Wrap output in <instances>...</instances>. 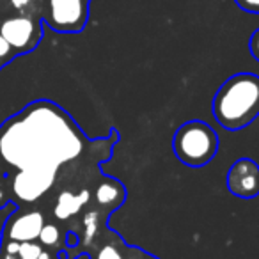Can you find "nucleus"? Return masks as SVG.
Returning <instances> with one entry per match:
<instances>
[{
	"instance_id": "nucleus-1",
	"label": "nucleus",
	"mask_w": 259,
	"mask_h": 259,
	"mask_svg": "<svg viewBox=\"0 0 259 259\" xmlns=\"http://www.w3.org/2000/svg\"><path fill=\"white\" fill-rule=\"evenodd\" d=\"M85 146L68 112L47 100L34 101L0 128V158L16 170L57 169L78 158Z\"/></svg>"
},
{
	"instance_id": "nucleus-2",
	"label": "nucleus",
	"mask_w": 259,
	"mask_h": 259,
	"mask_svg": "<svg viewBox=\"0 0 259 259\" xmlns=\"http://www.w3.org/2000/svg\"><path fill=\"white\" fill-rule=\"evenodd\" d=\"M213 117L222 128L240 132L259 117V76L234 73L217 89L211 103Z\"/></svg>"
},
{
	"instance_id": "nucleus-3",
	"label": "nucleus",
	"mask_w": 259,
	"mask_h": 259,
	"mask_svg": "<svg viewBox=\"0 0 259 259\" xmlns=\"http://www.w3.org/2000/svg\"><path fill=\"white\" fill-rule=\"evenodd\" d=\"M219 135L204 121H187L176 130L172 137V151L187 167H204L219 151Z\"/></svg>"
},
{
	"instance_id": "nucleus-4",
	"label": "nucleus",
	"mask_w": 259,
	"mask_h": 259,
	"mask_svg": "<svg viewBox=\"0 0 259 259\" xmlns=\"http://www.w3.org/2000/svg\"><path fill=\"white\" fill-rule=\"evenodd\" d=\"M89 18V0H47L43 22L61 34H78Z\"/></svg>"
},
{
	"instance_id": "nucleus-5",
	"label": "nucleus",
	"mask_w": 259,
	"mask_h": 259,
	"mask_svg": "<svg viewBox=\"0 0 259 259\" xmlns=\"http://www.w3.org/2000/svg\"><path fill=\"white\" fill-rule=\"evenodd\" d=\"M0 36L11 45L16 55L27 54V52H32L43 39V27L39 20L32 16H8L0 20Z\"/></svg>"
},
{
	"instance_id": "nucleus-6",
	"label": "nucleus",
	"mask_w": 259,
	"mask_h": 259,
	"mask_svg": "<svg viewBox=\"0 0 259 259\" xmlns=\"http://www.w3.org/2000/svg\"><path fill=\"white\" fill-rule=\"evenodd\" d=\"M227 190L240 199L259 195V165L252 158H238L227 172Z\"/></svg>"
},
{
	"instance_id": "nucleus-7",
	"label": "nucleus",
	"mask_w": 259,
	"mask_h": 259,
	"mask_svg": "<svg viewBox=\"0 0 259 259\" xmlns=\"http://www.w3.org/2000/svg\"><path fill=\"white\" fill-rule=\"evenodd\" d=\"M57 174L41 172V170H18L13 176L11 190L18 201L23 202H36L41 199L52 185L55 183Z\"/></svg>"
},
{
	"instance_id": "nucleus-8",
	"label": "nucleus",
	"mask_w": 259,
	"mask_h": 259,
	"mask_svg": "<svg viewBox=\"0 0 259 259\" xmlns=\"http://www.w3.org/2000/svg\"><path fill=\"white\" fill-rule=\"evenodd\" d=\"M45 226V217L39 211L13 213L4 227V240L2 241H36Z\"/></svg>"
},
{
	"instance_id": "nucleus-9",
	"label": "nucleus",
	"mask_w": 259,
	"mask_h": 259,
	"mask_svg": "<svg viewBox=\"0 0 259 259\" xmlns=\"http://www.w3.org/2000/svg\"><path fill=\"white\" fill-rule=\"evenodd\" d=\"M126 199V188L121 181L114 180V178H105L94 190V201L98 202V206L101 208L112 209L119 208Z\"/></svg>"
},
{
	"instance_id": "nucleus-10",
	"label": "nucleus",
	"mask_w": 259,
	"mask_h": 259,
	"mask_svg": "<svg viewBox=\"0 0 259 259\" xmlns=\"http://www.w3.org/2000/svg\"><path fill=\"white\" fill-rule=\"evenodd\" d=\"M89 201V192L82 190L80 194H71V192H62L57 199V204L54 208V215L59 220H68L69 217L76 215L82 209V206Z\"/></svg>"
},
{
	"instance_id": "nucleus-11",
	"label": "nucleus",
	"mask_w": 259,
	"mask_h": 259,
	"mask_svg": "<svg viewBox=\"0 0 259 259\" xmlns=\"http://www.w3.org/2000/svg\"><path fill=\"white\" fill-rule=\"evenodd\" d=\"M126 248L128 247L124 245V241L119 238L117 241H108V243L101 245L93 259H124Z\"/></svg>"
},
{
	"instance_id": "nucleus-12",
	"label": "nucleus",
	"mask_w": 259,
	"mask_h": 259,
	"mask_svg": "<svg viewBox=\"0 0 259 259\" xmlns=\"http://www.w3.org/2000/svg\"><path fill=\"white\" fill-rule=\"evenodd\" d=\"M39 243L45 245V247H55V245L61 241V229H59L55 224H47L45 222L43 229L39 233Z\"/></svg>"
},
{
	"instance_id": "nucleus-13",
	"label": "nucleus",
	"mask_w": 259,
	"mask_h": 259,
	"mask_svg": "<svg viewBox=\"0 0 259 259\" xmlns=\"http://www.w3.org/2000/svg\"><path fill=\"white\" fill-rule=\"evenodd\" d=\"M41 252H43L41 243H36V241H25V243H20L18 259H37Z\"/></svg>"
},
{
	"instance_id": "nucleus-14",
	"label": "nucleus",
	"mask_w": 259,
	"mask_h": 259,
	"mask_svg": "<svg viewBox=\"0 0 259 259\" xmlns=\"http://www.w3.org/2000/svg\"><path fill=\"white\" fill-rule=\"evenodd\" d=\"M15 57H16V52L13 50V47L4 39V37L0 36V66L11 62Z\"/></svg>"
},
{
	"instance_id": "nucleus-15",
	"label": "nucleus",
	"mask_w": 259,
	"mask_h": 259,
	"mask_svg": "<svg viewBox=\"0 0 259 259\" xmlns=\"http://www.w3.org/2000/svg\"><path fill=\"white\" fill-rule=\"evenodd\" d=\"M16 206L13 204V202H9V204L2 206L0 208V247H2V240H4V227H6V222H8L9 217L15 213Z\"/></svg>"
},
{
	"instance_id": "nucleus-16",
	"label": "nucleus",
	"mask_w": 259,
	"mask_h": 259,
	"mask_svg": "<svg viewBox=\"0 0 259 259\" xmlns=\"http://www.w3.org/2000/svg\"><path fill=\"white\" fill-rule=\"evenodd\" d=\"M9 4L15 11H18L20 15L32 16L30 15V8L34 6V0H9Z\"/></svg>"
},
{
	"instance_id": "nucleus-17",
	"label": "nucleus",
	"mask_w": 259,
	"mask_h": 259,
	"mask_svg": "<svg viewBox=\"0 0 259 259\" xmlns=\"http://www.w3.org/2000/svg\"><path fill=\"white\" fill-rule=\"evenodd\" d=\"M124 259H158V257H156V255H153V254H148V252L142 250V248L128 247V248H126Z\"/></svg>"
},
{
	"instance_id": "nucleus-18",
	"label": "nucleus",
	"mask_w": 259,
	"mask_h": 259,
	"mask_svg": "<svg viewBox=\"0 0 259 259\" xmlns=\"http://www.w3.org/2000/svg\"><path fill=\"white\" fill-rule=\"evenodd\" d=\"M234 2L243 11L252 13V15H259V0H234Z\"/></svg>"
},
{
	"instance_id": "nucleus-19",
	"label": "nucleus",
	"mask_w": 259,
	"mask_h": 259,
	"mask_svg": "<svg viewBox=\"0 0 259 259\" xmlns=\"http://www.w3.org/2000/svg\"><path fill=\"white\" fill-rule=\"evenodd\" d=\"M248 50H250L252 57L259 62V29H255L254 34L250 36V41H248Z\"/></svg>"
},
{
	"instance_id": "nucleus-20",
	"label": "nucleus",
	"mask_w": 259,
	"mask_h": 259,
	"mask_svg": "<svg viewBox=\"0 0 259 259\" xmlns=\"http://www.w3.org/2000/svg\"><path fill=\"white\" fill-rule=\"evenodd\" d=\"M76 243H78V236H76L73 231H69L68 236H66V245H68V247H75Z\"/></svg>"
},
{
	"instance_id": "nucleus-21",
	"label": "nucleus",
	"mask_w": 259,
	"mask_h": 259,
	"mask_svg": "<svg viewBox=\"0 0 259 259\" xmlns=\"http://www.w3.org/2000/svg\"><path fill=\"white\" fill-rule=\"evenodd\" d=\"M6 204H9V201H8V197H6L4 187L0 185V208H2V206H6Z\"/></svg>"
},
{
	"instance_id": "nucleus-22",
	"label": "nucleus",
	"mask_w": 259,
	"mask_h": 259,
	"mask_svg": "<svg viewBox=\"0 0 259 259\" xmlns=\"http://www.w3.org/2000/svg\"><path fill=\"white\" fill-rule=\"evenodd\" d=\"M0 259H18V255H13V254H6V252H0Z\"/></svg>"
},
{
	"instance_id": "nucleus-23",
	"label": "nucleus",
	"mask_w": 259,
	"mask_h": 259,
	"mask_svg": "<svg viewBox=\"0 0 259 259\" xmlns=\"http://www.w3.org/2000/svg\"><path fill=\"white\" fill-rule=\"evenodd\" d=\"M37 259H54V257H52V254H50V252L43 250V252H41V254H39V257H37Z\"/></svg>"
},
{
	"instance_id": "nucleus-24",
	"label": "nucleus",
	"mask_w": 259,
	"mask_h": 259,
	"mask_svg": "<svg viewBox=\"0 0 259 259\" xmlns=\"http://www.w3.org/2000/svg\"><path fill=\"white\" fill-rule=\"evenodd\" d=\"M2 178H4V172H2V169H0V181H2Z\"/></svg>"
},
{
	"instance_id": "nucleus-25",
	"label": "nucleus",
	"mask_w": 259,
	"mask_h": 259,
	"mask_svg": "<svg viewBox=\"0 0 259 259\" xmlns=\"http://www.w3.org/2000/svg\"><path fill=\"white\" fill-rule=\"evenodd\" d=\"M0 68H2V66H0Z\"/></svg>"
}]
</instances>
